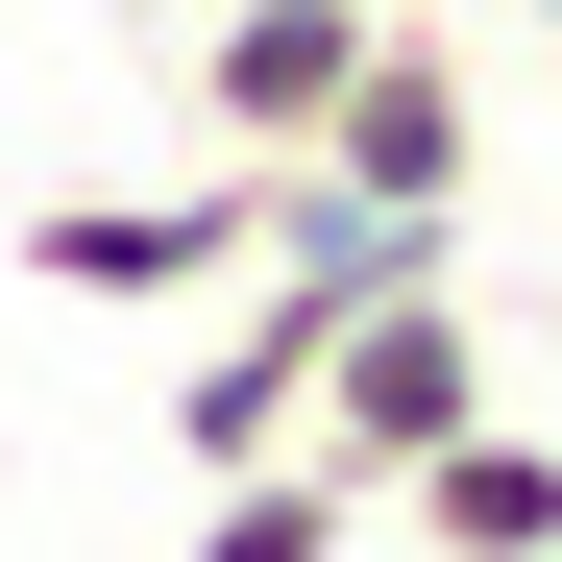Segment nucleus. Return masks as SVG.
I'll list each match as a JSON object with an SVG mask.
<instances>
[{
  "mask_svg": "<svg viewBox=\"0 0 562 562\" xmlns=\"http://www.w3.org/2000/svg\"><path fill=\"white\" fill-rule=\"evenodd\" d=\"M464 416H490V342H464V269H392L342 342H318V392H294V440L342 464L367 514H392V464H440Z\"/></svg>",
  "mask_w": 562,
  "mask_h": 562,
  "instance_id": "f257e3e1",
  "label": "nucleus"
},
{
  "mask_svg": "<svg viewBox=\"0 0 562 562\" xmlns=\"http://www.w3.org/2000/svg\"><path fill=\"white\" fill-rule=\"evenodd\" d=\"M245 245H269V171H171V196H49L25 221V269L49 294H99V318H171V294H245Z\"/></svg>",
  "mask_w": 562,
  "mask_h": 562,
  "instance_id": "f03ea898",
  "label": "nucleus"
},
{
  "mask_svg": "<svg viewBox=\"0 0 562 562\" xmlns=\"http://www.w3.org/2000/svg\"><path fill=\"white\" fill-rule=\"evenodd\" d=\"M367 25H392V0H196V147L221 171H294L318 99L367 74Z\"/></svg>",
  "mask_w": 562,
  "mask_h": 562,
  "instance_id": "7ed1b4c3",
  "label": "nucleus"
},
{
  "mask_svg": "<svg viewBox=\"0 0 562 562\" xmlns=\"http://www.w3.org/2000/svg\"><path fill=\"white\" fill-rule=\"evenodd\" d=\"M464 147H490V123H464V49L440 25H367V74L318 99L294 171H342V196H392V221H464Z\"/></svg>",
  "mask_w": 562,
  "mask_h": 562,
  "instance_id": "20e7f679",
  "label": "nucleus"
},
{
  "mask_svg": "<svg viewBox=\"0 0 562 562\" xmlns=\"http://www.w3.org/2000/svg\"><path fill=\"white\" fill-rule=\"evenodd\" d=\"M392 538H416V562H562V440L464 416L440 464H392Z\"/></svg>",
  "mask_w": 562,
  "mask_h": 562,
  "instance_id": "39448f33",
  "label": "nucleus"
},
{
  "mask_svg": "<svg viewBox=\"0 0 562 562\" xmlns=\"http://www.w3.org/2000/svg\"><path fill=\"white\" fill-rule=\"evenodd\" d=\"M196 562H367V490H342L318 440H269V464L196 490Z\"/></svg>",
  "mask_w": 562,
  "mask_h": 562,
  "instance_id": "423d86ee",
  "label": "nucleus"
},
{
  "mask_svg": "<svg viewBox=\"0 0 562 562\" xmlns=\"http://www.w3.org/2000/svg\"><path fill=\"white\" fill-rule=\"evenodd\" d=\"M367 562H416V538H392V514H367Z\"/></svg>",
  "mask_w": 562,
  "mask_h": 562,
  "instance_id": "0eeeda50",
  "label": "nucleus"
},
{
  "mask_svg": "<svg viewBox=\"0 0 562 562\" xmlns=\"http://www.w3.org/2000/svg\"><path fill=\"white\" fill-rule=\"evenodd\" d=\"M147 25H196V0H147Z\"/></svg>",
  "mask_w": 562,
  "mask_h": 562,
  "instance_id": "6e6552de",
  "label": "nucleus"
},
{
  "mask_svg": "<svg viewBox=\"0 0 562 562\" xmlns=\"http://www.w3.org/2000/svg\"><path fill=\"white\" fill-rule=\"evenodd\" d=\"M538 49H562V0H538Z\"/></svg>",
  "mask_w": 562,
  "mask_h": 562,
  "instance_id": "1a4fd4ad",
  "label": "nucleus"
}]
</instances>
